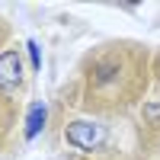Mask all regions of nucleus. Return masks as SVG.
<instances>
[{"label":"nucleus","mask_w":160,"mask_h":160,"mask_svg":"<svg viewBox=\"0 0 160 160\" xmlns=\"http://www.w3.org/2000/svg\"><path fill=\"white\" fill-rule=\"evenodd\" d=\"M64 138H68V144H74L80 151H93L106 141V128L96 122H71L64 128Z\"/></svg>","instance_id":"f257e3e1"},{"label":"nucleus","mask_w":160,"mask_h":160,"mask_svg":"<svg viewBox=\"0 0 160 160\" xmlns=\"http://www.w3.org/2000/svg\"><path fill=\"white\" fill-rule=\"evenodd\" d=\"M22 83V61H19V51H3L0 55V93H16Z\"/></svg>","instance_id":"f03ea898"},{"label":"nucleus","mask_w":160,"mask_h":160,"mask_svg":"<svg viewBox=\"0 0 160 160\" xmlns=\"http://www.w3.org/2000/svg\"><path fill=\"white\" fill-rule=\"evenodd\" d=\"M144 118L148 122H160V102H144Z\"/></svg>","instance_id":"20e7f679"},{"label":"nucleus","mask_w":160,"mask_h":160,"mask_svg":"<svg viewBox=\"0 0 160 160\" xmlns=\"http://www.w3.org/2000/svg\"><path fill=\"white\" fill-rule=\"evenodd\" d=\"M45 118H48V109L42 102H35L32 109H29V118H26V141H32L38 131L45 128Z\"/></svg>","instance_id":"7ed1b4c3"},{"label":"nucleus","mask_w":160,"mask_h":160,"mask_svg":"<svg viewBox=\"0 0 160 160\" xmlns=\"http://www.w3.org/2000/svg\"><path fill=\"white\" fill-rule=\"evenodd\" d=\"M29 58H32V68H35V71L42 68V51H38V42H29Z\"/></svg>","instance_id":"39448f33"}]
</instances>
